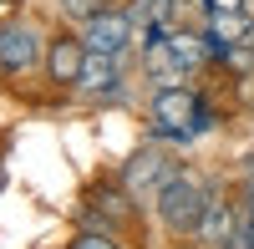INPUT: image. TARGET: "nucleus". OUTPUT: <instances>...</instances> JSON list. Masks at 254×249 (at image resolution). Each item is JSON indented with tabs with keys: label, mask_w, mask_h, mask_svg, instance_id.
I'll return each mask as SVG.
<instances>
[{
	"label": "nucleus",
	"mask_w": 254,
	"mask_h": 249,
	"mask_svg": "<svg viewBox=\"0 0 254 249\" xmlns=\"http://www.w3.org/2000/svg\"><path fill=\"white\" fill-rule=\"evenodd\" d=\"M203 198H208V178L198 168H178L173 178L163 183V193L153 198V214H158V224L168 229V239H178V244H193L198 239Z\"/></svg>",
	"instance_id": "f257e3e1"
},
{
	"label": "nucleus",
	"mask_w": 254,
	"mask_h": 249,
	"mask_svg": "<svg viewBox=\"0 0 254 249\" xmlns=\"http://www.w3.org/2000/svg\"><path fill=\"white\" fill-rule=\"evenodd\" d=\"M137 209L142 203L122 188V178H97L87 193H81V214H76V229H127L137 224Z\"/></svg>",
	"instance_id": "f03ea898"
},
{
	"label": "nucleus",
	"mask_w": 254,
	"mask_h": 249,
	"mask_svg": "<svg viewBox=\"0 0 254 249\" xmlns=\"http://www.w3.org/2000/svg\"><path fill=\"white\" fill-rule=\"evenodd\" d=\"M41 61H46V41L31 20L20 15H5L0 20V76L15 81V76H31Z\"/></svg>",
	"instance_id": "7ed1b4c3"
},
{
	"label": "nucleus",
	"mask_w": 254,
	"mask_h": 249,
	"mask_svg": "<svg viewBox=\"0 0 254 249\" xmlns=\"http://www.w3.org/2000/svg\"><path fill=\"white\" fill-rule=\"evenodd\" d=\"M178 168H183V163H173L163 148H137L132 158L122 163V173H117V178H122V188L132 193L137 203H153V198L163 193V183L173 178Z\"/></svg>",
	"instance_id": "20e7f679"
},
{
	"label": "nucleus",
	"mask_w": 254,
	"mask_h": 249,
	"mask_svg": "<svg viewBox=\"0 0 254 249\" xmlns=\"http://www.w3.org/2000/svg\"><path fill=\"white\" fill-rule=\"evenodd\" d=\"M239 229V193L234 183L224 178H208V198H203V224H198V249H219L229 234Z\"/></svg>",
	"instance_id": "39448f33"
},
{
	"label": "nucleus",
	"mask_w": 254,
	"mask_h": 249,
	"mask_svg": "<svg viewBox=\"0 0 254 249\" xmlns=\"http://www.w3.org/2000/svg\"><path fill=\"white\" fill-rule=\"evenodd\" d=\"M81 66H87V41H81L76 31L46 36V61H41V71H46V81L56 92H71L81 81Z\"/></svg>",
	"instance_id": "423d86ee"
},
{
	"label": "nucleus",
	"mask_w": 254,
	"mask_h": 249,
	"mask_svg": "<svg viewBox=\"0 0 254 249\" xmlns=\"http://www.w3.org/2000/svg\"><path fill=\"white\" fill-rule=\"evenodd\" d=\"M76 36L87 41V51H97V56H127V46L137 41V26H132L127 10H102L92 20H81Z\"/></svg>",
	"instance_id": "0eeeda50"
},
{
	"label": "nucleus",
	"mask_w": 254,
	"mask_h": 249,
	"mask_svg": "<svg viewBox=\"0 0 254 249\" xmlns=\"http://www.w3.org/2000/svg\"><path fill=\"white\" fill-rule=\"evenodd\" d=\"M142 71H147V81H153V92H163V87H193V71L178 61V51L168 46V36L153 41V46H142Z\"/></svg>",
	"instance_id": "6e6552de"
},
{
	"label": "nucleus",
	"mask_w": 254,
	"mask_h": 249,
	"mask_svg": "<svg viewBox=\"0 0 254 249\" xmlns=\"http://www.w3.org/2000/svg\"><path fill=\"white\" fill-rule=\"evenodd\" d=\"M198 97H203L198 87H163V92H153V127H188L193 112H198Z\"/></svg>",
	"instance_id": "1a4fd4ad"
},
{
	"label": "nucleus",
	"mask_w": 254,
	"mask_h": 249,
	"mask_svg": "<svg viewBox=\"0 0 254 249\" xmlns=\"http://www.w3.org/2000/svg\"><path fill=\"white\" fill-rule=\"evenodd\" d=\"M76 92H87V97H97V102L122 97V56H97V51H87V66H81Z\"/></svg>",
	"instance_id": "9d476101"
},
{
	"label": "nucleus",
	"mask_w": 254,
	"mask_h": 249,
	"mask_svg": "<svg viewBox=\"0 0 254 249\" xmlns=\"http://www.w3.org/2000/svg\"><path fill=\"white\" fill-rule=\"evenodd\" d=\"M127 15H132L137 31H147V26L178 31V0H132V5H127Z\"/></svg>",
	"instance_id": "9b49d317"
},
{
	"label": "nucleus",
	"mask_w": 254,
	"mask_h": 249,
	"mask_svg": "<svg viewBox=\"0 0 254 249\" xmlns=\"http://www.w3.org/2000/svg\"><path fill=\"white\" fill-rule=\"evenodd\" d=\"M56 5H61V15H66V20H76V26H81V20H92V15H102V10H127L132 0H56Z\"/></svg>",
	"instance_id": "f8f14e48"
},
{
	"label": "nucleus",
	"mask_w": 254,
	"mask_h": 249,
	"mask_svg": "<svg viewBox=\"0 0 254 249\" xmlns=\"http://www.w3.org/2000/svg\"><path fill=\"white\" fill-rule=\"evenodd\" d=\"M66 249H127L117 229H76Z\"/></svg>",
	"instance_id": "ddd939ff"
},
{
	"label": "nucleus",
	"mask_w": 254,
	"mask_h": 249,
	"mask_svg": "<svg viewBox=\"0 0 254 249\" xmlns=\"http://www.w3.org/2000/svg\"><path fill=\"white\" fill-rule=\"evenodd\" d=\"M208 127H219V112H214V102H208V97H198V112H193V137H198V132H208Z\"/></svg>",
	"instance_id": "4468645a"
},
{
	"label": "nucleus",
	"mask_w": 254,
	"mask_h": 249,
	"mask_svg": "<svg viewBox=\"0 0 254 249\" xmlns=\"http://www.w3.org/2000/svg\"><path fill=\"white\" fill-rule=\"evenodd\" d=\"M219 249H254V239L244 234V224H239V229H234V234H229V239H224Z\"/></svg>",
	"instance_id": "2eb2a0df"
},
{
	"label": "nucleus",
	"mask_w": 254,
	"mask_h": 249,
	"mask_svg": "<svg viewBox=\"0 0 254 249\" xmlns=\"http://www.w3.org/2000/svg\"><path fill=\"white\" fill-rule=\"evenodd\" d=\"M203 5H208V10H249L254 0H203Z\"/></svg>",
	"instance_id": "dca6fc26"
},
{
	"label": "nucleus",
	"mask_w": 254,
	"mask_h": 249,
	"mask_svg": "<svg viewBox=\"0 0 254 249\" xmlns=\"http://www.w3.org/2000/svg\"><path fill=\"white\" fill-rule=\"evenodd\" d=\"M15 5H20V0H0V20H5V15H15Z\"/></svg>",
	"instance_id": "f3484780"
}]
</instances>
